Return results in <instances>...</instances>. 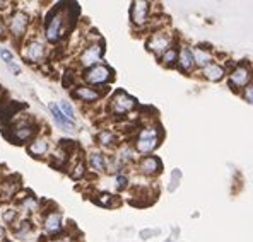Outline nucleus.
<instances>
[{
    "label": "nucleus",
    "instance_id": "nucleus-1",
    "mask_svg": "<svg viewBox=\"0 0 253 242\" xmlns=\"http://www.w3.org/2000/svg\"><path fill=\"white\" fill-rule=\"evenodd\" d=\"M159 145V135H158V128L156 126H149L144 128L139 133V138L135 141V148L140 154H149L152 152L156 147Z\"/></svg>",
    "mask_w": 253,
    "mask_h": 242
},
{
    "label": "nucleus",
    "instance_id": "nucleus-2",
    "mask_svg": "<svg viewBox=\"0 0 253 242\" xmlns=\"http://www.w3.org/2000/svg\"><path fill=\"white\" fill-rule=\"evenodd\" d=\"M133 107H135V99L125 94L124 91H118L111 99V111L117 114H124L126 111L133 109Z\"/></svg>",
    "mask_w": 253,
    "mask_h": 242
},
{
    "label": "nucleus",
    "instance_id": "nucleus-3",
    "mask_svg": "<svg viewBox=\"0 0 253 242\" xmlns=\"http://www.w3.org/2000/svg\"><path fill=\"white\" fill-rule=\"evenodd\" d=\"M169 44H171V38L165 33H154L151 36V39L147 41V48L156 55H163L169 50Z\"/></svg>",
    "mask_w": 253,
    "mask_h": 242
},
{
    "label": "nucleus",
    "instance_id": "nucleus-4",
    "mask_svg": "<svg viewBox=\"0 0 253 242\" xmlns=\"http://www.w3.org/2000/svg\"><path fill=\"white\" fill-rule=\"evenodd\" d=\"M84 79L89 84H105V82L111 79V70L105 65H96L92 69H87Z\"/></svg>",
    "mask_w": 253,
    "mask_h": 242
},
{
    "label": "nucleus",
    "instance_id": "nucleus-5",
    "mask_svg": "<svg viewBox=\"0 0 253 242\" xmlns=\"http://www.w3.org/2000/svg\"><path fill=\"white\" fill-rule=\"evenodd\" d=\"M101 55H103L101 44H91L81 55V65L85 67V69H92V67H96V63L101 60Z\"/></svg>",
    "mask_w": 253,
    "mask_h": 242
},
{
    "label": "nucleus",
    "instance_id": "nucleus-6",
    "mask_svg": "<svg viewBox=\"0 0 253 242\" xmlns=\"http://www.w3.org/2000/svg\"><path fill=\"white\" fill-rule=\"evenodd\" d=\"M250 77H252V73H250V70H248V67L240 65V67H236L231 72V75H229V85L234 89L247 87L248 82H250Z\"/></svg>",
    "mask_w": 253,
    "mask_h": 242
},
{
    "label": "nucleus",
    "instance_id": "nucleus-7",
    "mask_svg": "<svg viewBox=\"0 0 253 242\" xmlns=\"http://www.w3.org/2000/svg\"><path fill=\"white\" fill-rule=\"evenodd\" d=\"M62 22L63 17L60 12H55L53 16L50 17V21L46 22V39L55 43L58 38L62 36Z\"/></svg>",
    "mask_w": 253,
    "mask_h": 242
},
{
    "label": "nucleus",
    "instance_id": "nucleus-8",
    "mask_svg": "<svg viewBox=\"0 0 253 242\" xmlns=\"http://www.w3.org/2000/svg\"><path fill=\"white\" fill-rule=\"evenodd\" d=\"M130 17L132 22L137 26H142L147 22L149 17V3L147 2H133L132 9H130Z\"/></svg>",
    "mask_w": 253,
    "mask_h": 242
},
{
    "label": "nucleus",
    "instance_id": "nucleus-9",
    "mask_svg": "<svg viewBox=\"0 0 253 242\" xmlns=\"http://www.w3.org/2000/svg\"><path fill=\"white\" fill-rule=\"evenodd\" d=\"M26 26H28V16L24 12H16L10 17V31H12L14 36L24 35Z\"/></svg>",
    "mask_w": 253,
    "mask_h": 242
},
{
    "label": "nucleus",
    "instance_id": "nucleus-10",
    "mask_svg": "<svg viewBox=\"0 0 253 242\" xmlns=\"http://www.w3.org/2000/svg\"><path fill=\"white\" fill-rule=\"evenodd\" d=\"M202 73H204V77H206L207 80L217 82V80H221L222 77H224L226 72H224V69H222L221 65H217V63H209V65L202 69Z\"/></svg>",
    "mask_w": 253,
    "mask_h": 242
},
{
    "label": "nucleus",
    "instance_id": "nucleus-11",
    "mask_svg": "<svg viewBox=\"0 0 253 242\" xmlns=\"http://www.w3.org/2000/svg\"><path fill=\"white\" fill-rule=\"evenodd\" d=\"M72 96L77 99H81V101H85V103H92V101H98L99 99V92L91 87H77L76 91L72 92Z\"/></svg>",
    "mask_w": 253,
    "mask_h": 242
},
{
    "label": "nucleus",
    "instance_id": "nucleus-12",
    "mask_svg": "<svg viewBox=\"0 0 253 242\" xmlns=\"http://www.w3.org/2000/svg\"><path fill=\"white\" fill-rule=\"evenodd\" d=\"M43 57V44L38 41H33L28 44V48L24 50V58H28L29 62H40Z\"/></svg>",
    "mask_w": 253,
    "mask_h": 242
},
{
    "label": "nucleus",
    "instance_id": "nucleus-13",
    "mask_svg": "<svg viewBox=\"0 0 253 242\" xmlns=\"http://www.w3.org/2000/svg\"><path fill=\"white\" fill-rule=\"evenodd\" d=\"M50 111H51V114H53L55 121H57L63 130H74L72 120H69V118H67L65 114L62 113V109L57 106V104H50Z\"/></svg>",
    "mask_w": 253,
    "mask_h": 242
},
{
    "label": "nucleus",
    "instance_id": "nucleus-14",
    "mask_svg": "<svg viewBox=\"0 0 253 242\" xmlns=\"http://www.w3.org/2000/svg\"><path fill=\"white\" fill-rule=\"evenodd\" d=\"M60 227H62V217L57 211H51V213L44 218V230H46V232L55 234L60 230Z\"/></svg>",
    "mask_w": 253,
    "mask_h": 242
},
{
    "label": "nucleus",
    "instance_id": "nucleus-15",
    "mask_svg": "<svg viewBox=\"0 0 253 242\" xmlns=\"http://www.w3.org/2000/svg\"><path fill=\"white\" fill-rule=\"evenodd\" d=\"M193 53L188 50V48H181L180 53H178V67H180V70H190L193 67Z\"/></svg>",
    "mask_w": 253,
    "mask_h": 242
},
{
    "label": "nucleus",
    "instance_id": "nucleus-16",
    "mask_svg": "<svg viewBox=\"0 0 253 242\" xmlns=\"http://www.w3.org/2000/svg\"><path fill=\"white\" fill-rule=\"evenodd\" d=\"M140 171H142L144 174H156L161 171V162L156 157H146L140 162Z\"/></svg>",
    "mask_w": 253,
    "mask_h": 242
},
{
    "label": "nucleus",
    "instance_id": "nucleus-17",
    "mask_svg": "<svg viewBox=\"0 0 253 242\" xmlns=\"http://www.w3.org/2000/svg\"><path fill=\"white\" fill-rule=\"evenodd\" d=\"M193 53V60H195V63L199 67H207L211 63V60H212V57H211V53L209 51H206L204 48H195V50L192 51Z\"/></svg>",
    "mask_w": 253,
    "mask_h": 242
},
{
    "label": "nucleus",
    "instance_id": "nucleus-18",
    "mask_svg": "<svg viewBox=\"0 0 253 242\" xmlns=\"http://www.w3.org/2000/svg\"><path fill=\"white\" fill-rule=\"evenodd\" d=\"M29 154H33L35 157H40V155H44L48 150V140L46 138H38L36 141H33L31 145H29Z\"/></svg>",
    "mask_w": 253,
    "mask_h": 242
},
{
    "label": "nucleus",
    "instance_id": "nucleus-19",
    "mask_svg": "<svg viewBox=\"0 0 253 242\" xmlns=\"http://www.w3.org/2000/svg\"><path fill=\"white\" fill-rule=\"evenodd\" d=\"M33 133H35V128H33V126H28V125L19 126V128L14 130L12 140H16L17 143H21V141H26V140H28L29 137H33Z\"/></svg>",
    "mask_w": 253,
    "mask_h": 242
},
{
    "label": "nucleus",
    "instance_id": "nucleus-20",
    "mask_svg": "<svg viewBox=\"0 0 253 242\" xmlns=\"http://www.w3.org/2000/svg\"><path fill=\"white\" fill-rule=\"evenodd\" d=\"M89 164H91V167L94 171H105L106 164H105V159H103L101 154H91V157H89Z\"/></svg>",
    "mask_w": 253,
    "mask_h": 242
},
{
    "label": "nucleus",
    "instance_id": "nucleus-21",
    "mask_svg": "<svg viewBox=\"0 0 253 242\" xmlns=\"http://www.w3.org/2000/svg\"><path fill=\"white\" fill-rule=\"evenodd\" d=\"M174 62H178V51L171 48V50H168L163 55V63H165V65H173Z\"/></svg>",
    "mask_w": 253,
    "mask_h": 242
},
{
    "label": "nucleus",
    "instance_id": "nucleus-22",
    "mask_svg": "<svg viewBox=\"0 0 253 242\" xmlns=\"http://www.w3.org/2000/svg\"><path fill=\"white\" fill-rule=\"evenodd\" d=\"M98 140H99V143L101 145H111V143H115V135L111 132H101L99 133V137H98Z\"/></svg>",
    "mask_w": 253,
    "mask_h": 242
},
{
    "label": "nucleus",
    "instance_id": "nucleus-23",
    "mask_svg": "<svg viewBox=\"0 0 253 242\" xmlns=\"http://www.w3.org/2000/svg\"><path fill=\"white\" fill-rule=\"evenodd\" d=\"M60 109H62V113L65 114L69 120H72L74 121V109H72V106L70 104H67V103H60Z\"/></svg>",
    "mask_w": 253,
    "mask_h": 242
},
{
    "label": "nucleus",
    "instance_id": "nucleus-24",
    "mask_svg": "<svg viewBox=\"0 0 253 242\" xmlns=\"http://www.w3.org/2000/svg\"><path fill=\"white\" fill-rule=\"evenodd\" d=\"M0 57L3 58V62H5L7 65H10V63H14V55L10 53L9 50H3V48H2V50H0Z\"/></svg>",
    "mask_w": 253,
    "mask_h": 242
},
{
    "label": "nucleus",
    "instance_id": "nucleus-25",
    "mask_svg": "<svg viewBox=\"0 0 253 242\" xmlns=\"http://www.w3.org/2000/svg\"><path fill=\"white\" fill-rule=\"evenodd\" d=\"M111 198H113L111 195H108V193H103V195H99V198L96 200V202H98V205H103V207H110Z\"/></svg>",
    "mask_w": 253,
    "mask_h": 242
},
{
    "label": "nucleus",
    "instance_id": "nucleus-26",
    "mask_svg": "<svg viewBox=\"0 0 253 242\" xmlns=\"http://www.w3.org/2000/svg\"><path fill=\"white\" fill-rule=\"evenodd\" d=\"M243 96H245V99H247L248 103L253 104V84H248L247 87H245Z\"/></svg>",
    "mask_w": 253,
    "mask_h": 242
},
{
    "label": "nucleus",
    "instance_id": "nucleus-27",
    "mask_svg": "<svg viewBox=\"0 0 253 242\" xmlns=\"http://www.w3.org/2000/svg\"><path fill=\"white\" fill-rule=\"evenodd\" d=\"M74 169H76V171H72V174H70V176H72L74 179H77V177H81L84 174V164L79 162L76 167H74Z\"/></svg>",
    "mask_w": 253,
    "mask_h": 242
},
{
    "label": "nucleus",
    "instance_id": "nucleus-28",
    "mask_svg": "<svg viewBox=\"0 0 253 242\" xmlns=\"http://www.w3.org/2000/svg\"><path fill=\"white\" fill-rule=\"evenodd\" d=\"M117 186H118V188H125V186H126V177L125 176H118L117 177Z\"/></svg>",
    "mask_w": 253,
    "mask_h": 242
},
{
    "label": "nucleus",
    "instance_id": "nucleus-29",
    "mask_svg": "<svg viewBox=\"0 0 253 242\" xmlns=\"http://www.w3.org/2000/svg\"><path fill=\"white\" fill-rule=\"evenodd\" d=\"M2 35H3V22L0 21V36H2Z\"/></svg>",
    "mask_w": 253,
    "mask_h": 242
},
{
    "label": "nucleus",
    "instance_id": "nucleus-30",
    "mask_svg": "<svg viewBox=\"0 0 253 242\" xmlns=\"http://www.w3.org/2000/svg\"><path fill=\"white\" fill-rule=\"evenodd\" d=\"M2 237H3V229L0 227V241H2Z\"/></svg>",
    "mask_w": 253,
    "mask_h": 242
}]
</instances>
